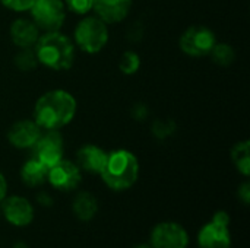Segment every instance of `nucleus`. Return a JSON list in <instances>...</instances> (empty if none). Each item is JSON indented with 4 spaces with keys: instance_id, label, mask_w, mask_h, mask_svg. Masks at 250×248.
Returning a JSON list of instances; mask_svg holds the SVG:
<instances>
[{
    "instance_id": "obj_1",
    "label": "nucleus",
    "mask_w": 250,
    "mask_h": 248,
    "mask_svg": "<svg viewBox=\"0 0 250 248\" xmlns=\"http://www.w3.org/2000/svg\"><path fill=\"white\" fill-rule=\"evenodd\" d=\"M76 114L75 98L62 89L44 94L35 104L34 121L44 130H59L69 124Z\"/></svg>"
},
{
    "instance_id": "obj_2",
    "label": "nucleus",
    "mask_w": 250,
    "mask_h": 248,
    "mask_svg": "<svg viewBox=\"0 0 250 248\" xmlns=\"http://www.w3.org/2000/svg\"><path fill=\"white\" fill-rule=\"evenodd\" d=\"M35 56L40 63L53 70H67L75 61V47L64 34L53 31L38 38Z\"/></svg>"
},
{
    "instance_id": "obj_3",
    "label": "nucleus",
    "mask_w": 250,
    "mask_h": 248,
    "mask_svg": "<svg viewBox=\"0 0 250 248\" xmlns=\"http://www.w3.org/2000/svg\"><path fill=\"white\" fill-rule=\"evenodd\" d=\"M103 181L111 190L120 191L130 189L139 175V164L136 156L125 149L113 151L107 155L105 165L100 174Z\"/></svg>"
},
{
    "instance_id": "obj_4",
    "label": "nucleus",
    "mask_w": 250,
    "mask_h": 248,
    "mask_svg": "<svg viewBox=\"0 0 250 248\" xmlns=\"http://www.w3.org/2000/svg\"><path fill=\"white\" fill-rule=\"evenodd\" d=\"M75 41L82 51L95 54L108 41L107 25L100 18H85L75 29Z\"/></svg>"
},
{
    "instance_id": "obj_5",
    "label": "nucleus",
    "mask_w": 250,
    "mask_h": 248,
    "mask_svg": "<svg viewBox=\"0 0 250 248\" xmlns=\"http://www.w3.org/2000/svg\"><path fill=\"white\" fill-rule=\"evenodd\" d=\"M229 224V213L217 212L212 216V219L201 228L198 234L199 248H231V235Z\"/></svg>"
},
{
    "instance_id": "obj_6",
    "label": "nucleus",
    "mask_w": 250,
    "mask_h": 248,
    "mask_svg": "<svg viewBox=\"0 0 250 248\" xmlns=\"http://www.w3.org/2000/svg\"><path fill=\"white\" fill-rule=\"evenodd\" d=\"M29 10L32 22L45 32L59 31L66 19L64 6L60 0H35Z\"/></svg>"
},
{
    "instance_id": "obj_7",
    "label": "nucleus",
    "mask_w": 250,
    "mask_h": 248,
    "mask_svg": "<svg viewBox=\"0 0 250 248\" xmlns=\"http://www.w3.org/2000/svg\"><path fill=\"white\" fill-rule=\"evenodd\" d=\"M180 48L192 57L208 56L217 44L215 34L205 26H190L180 37Z\"/></svg>"
},
{
    "instance_id": "obj_8",
    "label": "nucleus",
    "mask_w": 250,
    "mask_h": 248,
    "mask_svg": "<svg viewBox=\"0 0 250 248\" xmlns=\"http://www.w3.org/2000/svg\"><path fill=\"white\" fill-rule=\"evenodd\" d=\"M189 235L186 229L176 222L158 224L151 232L152 248H188Z\"/></svg>"
},
{
    "instance_id": "obj_9",
    "label": "nucleus",
    "mask_w": 250,
    "mask_h": 248,
    "mask_svg": "<svg viewBox=\"0 0 250 248\" xmlns=\"http://www.w3.org/2000/svg\"><path fill=\"white\" fill-rule=\"evenodd\" d=\"M32 148L34 158L48 168L63 158V139L57 133V130H47V133L44 134L41 133Z\"/></svg>"
},
{
    "instance_id": "obj_10",
    "label": "nucleus",
    "mask_w": 250,
    "mask_h": 248,
    "mask_svg": "<svg viewBox=\"0 0 250 248\" xmlns=\"http://www.w3.org/2000/svg\"><path fill=\"white\" fill-rule=\"evenodd\" d=\"M47 180L54 189L62 191H70L79 186L82 175L76 164L62 158L57 164L48 168Z\"/></svg>"
},
{
    "instance_id": "obj_11",
    "label": "nucleus",
    "mask_w": 250,
    "mask_h": 248,
    "mask_svg": "<svg viewBox=\"0 0 250 248\" xmlns=\"http://www.w3.org/2000/svg\"><path fill=\"white\" fill-rule=\"evenodd\" d=\"M3 215L6 221L15 227H26L34 219V208L21 196H12L3 203Z\"/></svg>"
},
{
    "instance_id": "obj_12",
    "label": "nucleus",
    "mask_w": 250,
    "mask_h": 248,
    "mask_svg": "<svg viewBox=\"0 0 250 248\" xmlns=\"http://www.w3.org/2000/svg\"><path fill=\"white\" fill-rule=\"evenodd\" d=\"M41 127L35 121L29 120H22L15 123L9 132H7V140L10 142L12 146L18 149H26L32 148L34 143L38 140L41 136Z\"/></svg>"
},
{
    "instance_id": "obj_13",
    "label": "nucleus",
    "mask_w": 250,
    "mask_h": 248,
    "mask_svg": "<svg viewBox=\"0 0 250 248\" xmlns=\"http://www.w3.org/2000/svg\"><path fill=\"white\" fill-rule=\"evenodd\" d=\"M132 7V0H94L92 9L104 23L123 20Z\"/></svg>"
},
{
    "instance_id": "obj_14",
    "label": "nucleus",
    "mask_w": 250,
    "mask_h": 248,
    "mask_svg": "<svg viewBox=\"0 0 250 248\" xmlns=\"http://www.w3.org/2000/svg\"><path fill=\"white\" fill-rule=\"evenodd\" d=\"M107 155L108 153H105L98 146L85 145L76 153V165L79 167V170H83L86 172L101 174L107 161Z\"/></svg>"
},
{
    "instance_id": "obj_15",
    "label": "nucleus",
    "mask_w": 250,
    "mask_h": 248,
    "mask_svg": "<svg viewBox=\"0 0 250 248\" xmlns=\"http://www.w3.org/2000/svg\"><path fill=\"white\" fill-rule=\"evenodd\" d=\"M40 38L38 26L29 19H16L10 26V39L16 47L31 48Z\"/></svg>"
},
{
    "instance_id": "obj_16",
    "label": "nucleus",
    "mask_w": 250,
    "mask_h": 248,
    "mask_svg": "<svg viewBox=\"0 0 250 248\" xmlns=\"http://www.w3.org/2000/svg\"><path fill=\"white\" fill-rule=\"evenodd\" d=\"M47 174H48V167H45L42 162H40L35 158L26 161L21 170L22 181L29 187L41 186L47 180Z\"/></svg>"
},
{
    "instance_id": "obj_17",
    "label": "nucleus",
    "mask_w": 250,
    "mask_h": 248,
    "mask_svg": "<svg viewBox=\"0 0 250 248\" xmlns=\"http://www.w3.org/2000/svg\"><path fill=\"white\" fill-rule=\"evenodd\" d=\"M72 209H73V213L76 215V218L79 221L88 222L95 216V213L98 210V203H97V199L91 193L83 191L75 197Z\"/></svg>"
},
{
    "instance_id": "obj_18",
    "label": "nucleus",
    "mask_w": 250,
    "mask_h": 248,
    "mask_svg": "<svg viewBox=\"0 0 250 248\" xmlns=\"http://www.w3.org/2000/svg\"><path fill=\"white\" fill-rule=\"evenodd\" d=\"M231 159L236 165V168L243 174L249 175L250 174V143L249 140L239 142L233 151H231Z\"/></svg>"
},
{
    "instance_id": "obj_19",
    "label": "nucleus",
    "mask_w": 250,
    "mask_h": 248,
    "mask_svg": "<svg viewBox=\"0 0 250 248\" xmlns=\"http://www.w3.org/2000/svg\"><path fill=\"white\" fill-rule=\"evenodd\" d=\"M209 54H212L214 61L221 64V66L231 64L233 60H234V56H236L234 50L230 45H227V44H215Z\"/></svg>"
},
{
    "instance_id": "obj_20",
    "label": "nucleus",
    "mask_w": 250,
    "mask_h": 248,
    "mask_svg": "<svg viewBox=\"0 0 250 248\" xmlns=\"http://www.w3.org/2000/svg\"><path fill=\"white\" fill-rule=\"evenodd\" d=\"M141 66V60H139V56L133 51H126L122 58H120V70L125 73V75H133L138 72Z\"/></svg>"
},
{
    "instance_id": "obj_21",
    "label": "nucleus",
    "mask_w": 250,
    "mask_h": 248,
    "mask_svg": "<svg viewBox=\"0 0 250 248\" xmlns=\"http://www.w3.org/2000/svg\"><path fill=\"white\" fill-rule=\"evenodd\" d=\"M15 63L16 66L21 69V70H31L35 67L37 64V56H35V51L32 53L31 50L28 48H23V51L18 53L16 57H15Z\"/></svg>"
},
{
    "instance_id": "obj_22",
    "label": "nucleus",
    "mask_w": 250,
    "mask_h": 248,
    "mask_svg": "<svg viewBox=\"0 0 250 248\" xmlns=\"http://www.w3.org/2000/svg\"><path fill=\"white\" fill-rule=\"evenodd\" d=\"M94 0H66V4L70 12L78 15H85L92 9Z\"/></svg>"
},
{
    "instance_id": "obj_23",
    "label": "nucleus",
    "mask_w": 250,
    "mask_h": 248,
    "mask_svg": "<svg viewBox=\"0 0 250 248\" xmlns=\"http://www.w3.org/2000/svg\"><path fill=\"white\" fill-rule=\"evenodd\" d=\"M0 3L3 6H6L7 9L16 10V12H23V10H29L32 7V4L35 3V0H0Z\"/></svg>"
},
{
    "instance_id": "obj_24",
    "label": "nucleus",
    "mask_w": 250,
    "mask_h": 248,
    "mask_svg": "<svg viewBox=\"0 0 250 248\" xmlns=\"http://www.w3.org/2000/svg\"><path fill=\"white\" fill-rule=\"evenodd\" d=\"M239 199L245 203V205H249L250 202V184L249 183H245L240 186L239 189Z\"/></svg>"
},
{
    "instance_id": "obj_25",
    "label": "nucleus",
    "mask_w": 250,
    "mask_h": 248,
    "mask_svg": "<svg viewBox=\"0 0 250 248\" xmlns=\"http://www.w3.org/2000/svg\"><path fill=\"white\" fill-rule=\"evenodd\" d=\"M6 193H7V183H6L4 175L0 172V202H3V200H4Z\"/></svg>"
},
{
    "instance_id": "obj_26",
    "label": "nucleus",
    "mask_w": 250,
    "mask_h": 248,
    "mask_svg": "<svg viewBox=\"0 0 250 248\" xmlns=\"http://www.w3.org/2000/svg\"><path fill=\"white\" fill-rule=\"evenodd\" d=\"M38 202L42 203L44 206H50V205H51V199H48L45 194H41V196L38 197Z\"/></svg>"
},
{
    "instance_id": "obj_27",
    "label": "nucleus",
    "mask_w": 250,
    "mask_h": 248,
    "mask_svg": "<svg viewBox=\"0 0 250 248\" xmlns=\"http://www.w3.org/2000/svg\"><path fill=\"white\" fill-rule=\"evenodd\" d=\"M12 248H29V247H28V244H26V243H23V241H18V243H15V244H13V247Z\"/></svg>"
},
{
    "instance_id": "obj_28",
    "label": "nucleus",
    "mask_w": 250,
    "mask_h": 248,
    "mask_svg": "<svg viewBox=\"0 0 250 248\" xmlns=\"http://www.w3.org/2000/svg\"><path fill=\"white\" fill-rule=\"evenodd\" d=\"M135 248H152V247H149V246H145V244H141V246H136Z\"/></svg>"
}]
</instances>
